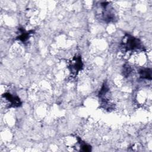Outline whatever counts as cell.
Returning a JSON list of instances; mask_svg holds the SVG:
<instances>
[{
    "label": "cell",
    "mask_w": 152,
    "mask_h": 152,
    "mask_svg": "<svg viewBox=\"0 0 152 152\" xmlns=\"http://www.w3.org/2000/svg\"><path fill=\"white\" fill-rule=\"evenodd\" d=\"M101 8L100 17L105 23L113 22L116 19L114 10L109 2H102L100 4Z\"/></svg>",
    "instance_id": "6da1fadb"
},
{
    "label": "cell",
    "mask_w": 152,
    "mask_h": 152,
    "mask_svg": "<svg viewBox=\"0 0 152 152\" xmlns=\"http://www.w3.org/2000/svg\"><path fill=\"white\" fill-rule=\"evenodd\" d=\"M122 47L125 51L134 50L141 49L142 43L140 39L130 34H126L122 42Z\"/></svg>",
    "instance_id": "7a4b0ae2"
},
{
    "label": "cell",
    "mask_w": 152,
    "mask_h": 152,
    "mask_svg": "<svg viewBox=\"0 0 152 152\" xmlns=\"http://www.w3.org/2000/svg\"><path fill=\"white\" fill-rule=\"evenodd\" d=\"M2 96L4 99L8 102L10 107H18L21 106L22 104L20 99L17 95L7 92L3 94Z\"/></svg>",
    "instance_id": "3957f363"
},
{
    "label": "cell",
    "mask_w": 152,
    "mask_h": 152,
    "mask_svg": "<svg viewBox=\"0 0 152 152\" xmlns=\"http://www.w3.org/2000/svg\"><path fill=\"white\" fill-rule=\"evenodd\" d=\"M83 64L81 60V56L80 55L75 56L71 61L69 65L70 71L72 73L77 74L78 72L82 69Z\"/></svg>",
    "instance_id": "277c9868"
},
{
    "label": "cell",
    "mask_w": 152,
    "mask_h": 152,
    "mask_svg": "<svg viewBox=\"0 0 152 152\" xmlns=\"http://www.w3.org/2000/svg\"><path fill=\"white\" fill-rule=\"evenodd\" d=\"M19 31L20 32V34L17 37V39L19 40L23 43H25L29 39L30 34L34 33L33 30H30L28 31H27L23 28H20Z\"/></svg>",
    "instance_id": "5b68a950"
},
{
    "label": "cell",
    "mask_w": 152,
    "mask_h": 152,
    "mask_svg": "<svg viewBox=\"0 0 152 152\" xmlns=\"http://www.w3.org/2000/svg\"><path fill=\"white\" fill-rule=\"evenodd\" d=\"M139 75L140 77L142 79L146 80H151V68H142L139 70Z\"/></svg>",
    "instance_id": "8992f818"
},
{
    "label": "cell",
    "mask_w": 152,
    "mask_h": 152,
    "mask_svg": "<svg viewBox=\"0 0 152 152\" xmlns=\"http://www.w3.org/2000/svg\"><path fill=\"white\" fill-rule=\"evenodd\" d=\"M78 142L80 144V150L84 152L90 151L91 150V147L89 144H86L85 142L83 141L80 137H77Z\"/></svg>",
    "instance_id": "52a82bcc"
}]
</instances>
